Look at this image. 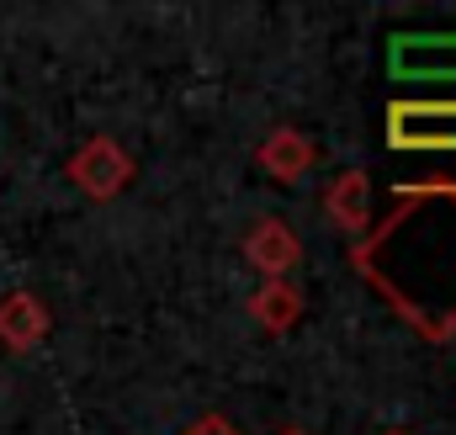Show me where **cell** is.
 <instances>
[{
	"instance_id": "4",
	"label": "cell",
	"mask_w": 456,
	"mask_h": 435,
	"mask_svg": "<svg viewBox=\"0 0 456 435\" xmlns=\"http://www.w3.org/2000/svg\"><path fill=\"white\" fill-rule=\"evenodd\" d=\"M69 181L91 197V202H112L117 192H127L133 181V154L117 144V138H86L75 154H69Z\"/></svg>"
},
{
	"instance_id": "9",
	"label": "cell",
	"mask_w": 456,
	"mask_h": 435,
	"mask_svg": "<svg viewBox=\"0 0 456 435\" xmlns=\"http://www.w3.org/2000/svg\"><path fill=\"white\" fill-rule=\"evenodd\" d=\"M249 319L271 334H287L303 319V292L292 282H260V292L249 298Z\"/></svg>"
},
{
	"instance_id": "2",
	"label": "cell",
	"mask_w": 456,
	"mask_h": 435,
	"mask_svg": "<svg viewBox=\"0 0 456 435\" xmlns=\"http://www.w3.org/2000/svg\"><path fill=\"white\" fill-rule=\"evenodd\" d=\"M387 149L403 154H456V102H393Z\"/></svg>"
},
{
	"instance_id": "11",
	"label": "cell",
	"mask_w": 456,
	"mask_h": 435,
	"mask_svg": "<svg viewBox=\"0 0 456 435\" xmlns=\"http://www.w3.org/2000/svg\"><path fill=\"white\" fill-rule=\"evenodd\" d=\"M281 435H308V431H297V425H287V431H281Z\"/></svg>"
},
{
	"instance_id": "3",
	"label": "cell",
	"mask_w": 456,
	"mask_h": 435,
	"mask_svg": "<svg viewBox=\"0 0 456 435\" xmlns=\"http://www.w3.org/2000/svg\"><path fill=\"white\" fill-rule=\"evenodd\" d=\"M387 70L393 80H456V32H398L387 43Z\"/></svg>"
},
{
	"instance_id": "6",
	"label": "cell",
	"mask_w": 456,
	"mask_h": 435,
	"mask_svg": "<svg viewBox=\"0 0 456 435\" xmlns=\"http://www.w3.org/2000/svg\"><path fill=\"white\" fill-rule=\"evenodd\" d=\"M260 170L271 176V181H281V186H297L314 165H319V144L303 133V127H276L265 144H260Z\"/></svg>"
},
{
	"instance_id": "8",
	"label": "cell",
	"mask_w": 456,
	"mask_h": 435,
	"mask_svg": "<svg viewBox=\"0 0 456 435\" xmlns=\"http://www.w3.org/2000/svg\"><path fill=\"white\" fill-rule=\"evenodd\" d=\"M48 308L37 303V292H5L0 298V345L5 350H37L48 340Z\"/></svg>"
},
{
	"instance_id": "7",
	"label": "cell",
	"mask_w": 456,
	"mask_h": 435,
	"mask_svg": "<svg viewBox=\"0 0 456 435\" xmlns=\"http://www.w3.org/2000/svg\"><path fill=\"white\" fill-rule=\"evenodd\" d=\"M324 213H330V223L340 228L350 244L371 228V181H366V170H340V176L330 181Z\"/></svg>"
},
{
	"instance_id": "10",
	"label": "cell",
	"mask_w": 456,
	"mask_h": 435,
	"mask_svg": "<svg viewBox=\"0 0 456 435\" xmlns=\"http://www.w3.org/2000/svg\"><path fill=\"white\" fill-rule=\"evenodd\" d=\"M186 435H239V431L228 425L224 414H202V420H197V425H191Z\"/></svg>"
},
{
	"instance_id": "12",
	"label": "cell",
	"mask_w": 456,
	"mask_h": 435,
	"mask_svg": "<svg viewBox=\"0 0 456 435\" xmlns=\"http://www.w3.org/2000/svg\"><path fill=\"white\" fill-rule=\"evenodd\" d=\"M387 435H403V431H387Z\"/></svg>"
},
{
	"instance_id": "5",
	"label": "cell",
	"mask_w": 456,
	"mask_h": 435,
	"mask_svg": "<svg viewBox=\"0 0 456 435\" xmlns=\"http://www.w3.org/2000/svg\"><path fill=\"white\" fill-rule=\"evenodd\" d=\"M244 260H249L265 282H287V276L297 271V260H303V244H297V234H292L281 218H260V223L244 234Z\"/></svg>"
},
{
	"instance_id": "1",
	"label": "cell",
	"mask_w": 456,
	"mask_h": 435,
	"mask_svg": "<svg viewBox=\"0 0 456 435\" xmlns=\"http://www.w3.org/2000/svg\"><path fill=\"white\" fill-rule=\"evenodd\" d=\"M350 271L430 345L456 340V181L393 186V213L350 244Z\"/></svg>"
}]
</instances>
